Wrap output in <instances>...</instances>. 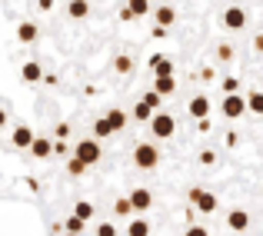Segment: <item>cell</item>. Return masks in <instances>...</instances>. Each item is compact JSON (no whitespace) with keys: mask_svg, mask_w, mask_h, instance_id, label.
I'll use <instances>...</instances> for the list:
<instances>
[{"mask_svg":"<svg viewBox=\"0 0 263 236\" xmlns=\"http://www.w3.org/2000/svg\"><path fill=\"white\" fill-rule=\"evenodd\" d=\"M220 90H223V93H237V90H240V80H237V77H223Z\"/></svg>","mask_w":263,"mask_h":236,"instance_id":"f1b7e54d","label":"cell"},{"mask_svg":"<svg viewBox=\"0 0 263 236\" xmlns=\"http://www.w3.org/2000/svg\"><path fill=\"white\" fill-rule=\"evenodd\" d=\"M107 120H110V127H114V133L127 127V113H123V110H107Z\"/></svg>","mask_w":263,"mask_h":236,"instance_id":"ffe728a7","label":"cell"},{"mask_svg":"<svg viewBox=\"0 0 263 236\" xmlns=\"http://www.w3.org/2000/svg\"><path fill=\"white\" fill-rule=\"evenodd\" d=\"M67 13H70V20H84L90 13V4L87 0H70V4H67Z\"/></svg>","mask_w":263,"mask_h":236,"instance_id":"2e32d148","label":"cell"},{"mask_svg":"<svg viewBox=\"0 0 263 236\" xmlns=\"http://www.w3.org/2000/svg\"><path fill=\"white\" fill-rule=\"evenodd\" d=\"M123 7H127L134 17H147V13H150V0H127Z\"/></svg>","mask_w":263,"mask_h":236,"instance_id":"ac0fdd59","label":"cell"},{"mask_svg":"<svg viewBox=\"0 0 263 236\" xmlns=\"http://www.w3.org/2000/svg\"><path fill=\"white\" fill-rule=\"evenodd\" d=\"M67 236H80V233H67Z\"/></svg>","mask_w":263,"mask_h":236,"instance_id":"f35d334b","label":"cell"},{"mask_svg":"<svg viewBox=\"0 0 263 236\" xmlns=\"http://www.w3.org/2000/svg\"><path fill=\"white\" fill-rule=\"evenodd\" d=\"M97 236H117V226L114 223H100L97 226Z\"/></svg>","mask_w":263,"mask_h":236,"instance_id":"4dcf8cb0","label":"cell"},{"mask_svg":"<svg viewBox=\"0 0 263 236\" xmlns=\"http://www.w3.org/2000/svg\"><path fill=\"white\" fill-rule=\"evenodd\" d=\"M160 100H163V96L157 93V90H147V93H143V103H147L150 110H160Z\"/></svg>","mask_w":263,"mask_h":236,"instance_id":"4316f807","label":"cell"},{"mask_svg":"<svg viewBox=\"0 0 263 236\" xmlns=\"http://www.w3.org/2000/svg\"><path fill=\"white\" fill-rule=\"evenodd\" d=\"M110 133H114V127H110V120H107V116H100V120L93 123V136H97V140H107Z\"/></svg>","mask_w":263,"mask_h":236,"instance_id":"44dd1931","label":"cell"},{"mask_svg":"<svg viewBox=\"0 0 263 236\" xmlns=\"http://www.w3.org/2000/svg\"><path fill=\"white\" fill-rule=\"evenodd\" d=\"M73 217H80V220H93V206H90L87 200H80V203L73 206Z\"/></svg>","mask_w":263,"mask_h":236,"instance_id":"d4e9b609","label":"cell"},{"mask_svg":"<svg viewBox=\"0 0 263 236\" xmlns=\"http://www.w3.org/2000/svg\"><path fill=\"white\" fill-rule=\"evenodd\" d=\"M217 57H220V60H230V57H233V50H230V47H227V44H220V50H217Z\"/></svg>","mask_w":263,"mask_h":236,"instance_id":"836d02e7","label":"cell"},{"mask_svg":"<svg viewBox=\"0 0 263 236\" xmlns=\"http://www.w3.org/2000/svg\"><path fill=\"white\" fill-rule=\"evenodd\" d=\"M190 200H193V206H197L200 213H206V217L217 210V196H213V193H203L200 186H193V190H190Z\"/></svg>","mask_w":263,"mask_h":236,"instance_id":"5b68a950","label":"cell"},{"mask_svg":"<svg viewBox=\"0 0 263 236\" xmlns=\"http://www.w3.org/2000/svg\"><path fill=\"white\" fill-rule=\"evenodd\" d=\"M73 156L84 160L87 166L100 163V140H77V147H73Z\"/></svg>","mask_w":263,"mask_h":236,"instance_id":"3957f363","label":"cell"},{"mask_svg":"<svg viewBox=\"0 0 263 236\" xmlns=\"http://www.w3.org/2000/svg\"><path fill=\"white\" fill-rule=\"evenodd\" d=\"M200 163H217V153H213V150H203V153H200Z\"/></svg>","mask_w":263,"mask_h":236,"instance_id":"1f68e13d","label":"cell"},{"mask_svg":"<svg viewBox=\"0 0 263 236\" xmlns=\"http://www.w3.org/2000/svg\"><path fill=\"white\" fill-rule=\"evenodd\" d=\"M30 153L37 156V160H47L53 153V143L47 140V136H33V143H30Z\"/></svg>","mask_w":263,"mask_h":236,"instance_id":"7c38bea8","label":"cell"},{"mask_svg":"<svg viewBox=\"0 0 263 236\" xmlns=\"http://www.w3.org/2000/svg\"><path fill=\"white\" fill-rule=\"evenodd\" d=\"M150 70H154V77H170V73H174V64H170V57H163V53H154V57H150Z\"/></svg>","mask_w":263,"mask_h":236,"instance_id":"30bf717a","label":"cell"},{"mask_svg":"<svg viewBox=\"0 0 263 236\" xmlns=\"http://www.w3.org/2000/svg\"><path fill=\"white\" fill-rule=\"evenodd\" d=\"M114 213H117V217H130V213H134V206H130V200H127V196H120V200L114 203Z\"/></svg>","mask_w":263,"mask_h":236,"instance_id":"484cf974","label":"cell"},{"mask_svg":"<svg viewBox=\"0 0 263 236\" xmlns=\"http://www.w3.org/2000/svg\"><path fill=\"white\" fill-rule=\"evenodd\" d=\"M33 136H37V133H33V130L27 127V123H20V127H13V133H10V143H13L17 150H30Z\"/></svg>","mask_w":263,"mask_h":236,"instance_id":"52a82bcc","label":"cell"},{"mask_svg":"<svg viewBox=\"0 0 263 236\" xmlns=\"http://www.w3.org/2000/svg\"><path fill=\"white\" fill-rule=\"evenodd\" d=\"M220 113L227 116V120H240V116L247 113V96L240 93H227L223 103H220Z\"/></svg>","mask_w":263,"mask_h":236,"instance_id":"7a4b0ae2","label":"cell"},{"mask_svg":"<svg viewBox=\"0 0 263 236\" xmlns=\"http://www.w3.org/2000/svg\"><path fill=\"white\" fill-rule=\"evenodd\" d=\"M227 226H230L233 233H243L247 226H250V213H247V210H230V217H227Z\"/></svg>","mask_w":263,"mask_h":236,"instance_id":"8fae6325","label":"cell"},{"mask_svg":"<svg viewBox=\"0 0 263 236\" xmlns=\"http://www.w3.org/2000/svg\"><path fill=\"white\" fill-rule=\"evenodd\" d=\"M197 130H200V133H210V120H206V116H200V120H197Z\"/></svg>","mask_w":263,"mask_h":236,"instance_id":"e575fe53","label":"cell"},{"mask_svg":"<svg viewBox=\"0 0 263 236\" xmlns=\"http://www.w3.org/2000/svg\"><path fill=\"white\" fill-rule=\"evenodd\" d=\"M67 170H70L73 176H80V173L87 170V163H84V160H77V156H70V163H67Z\"/></svg>","mask_w":263,"mask_h":236,"instance_id":"f546056e","label":"cell"},{"mask_svg":"<svg viewBox=\"0 0 263 236\" xmlns=\"http://www.w3.org/2000/svg\"><path fill=\"white\" fill-rule=\"evenodd\" d=\"M114 70H117V73H130V70H134V60H130L127 53H120V57L114 60Z\"/></svg>","mask_w":263,"mask_h":236,"instance_id":"cb8c5ba5","label":"cell"},{"mask_svg":"<svg viewBox=\"0 0 263 236\" xmlns=\"http://www.w3.org/2000/svg\"><path fill=\"white\" fill-rule=\"evenodd\" d=\"M186 113L193 116V120H200V116L210 113V100H206V93H197L190 103H186Z\"/></svg>","mask_w":263,"mask_h":236,"instance_id":"9c48e42d","label":"cell"},{"mask_svg":"<svg viewBox=\"0 0 263 236\" xmlns=\"http://www.w3.org/2000/svg\"><path fill=\"white\" fill-rule=\"evenodd\" d=\"M84 226H87V220H80V217H70V220L64 223V230H67V233H80Z\"/></svg>","mask_w":263,"mask_h":236,"instance_id":"83f0119b","label":"cell"},{"mask_svg":"<svg viewBox=\"0 0 263 236\" xmlns=\"http://www.w3.org/2000/svg\"><path fill=\"white\" fill-rule=\"evenodd\" d=\"M130 206H134V210H150V206H154V193H150V190H143V186H137V190L134 193H130Z\"/></svg>","mask_w":263,"mask_h":236,"instance_id":"ba28073f","label":"cell"},{"mask_svg":"<svg viewBox=\"0 0 263 236\" xmlns=\"http://www.w3.org/2000/svg\"><path fill=\"white\" fill-rule=\"evenodd\" d=\"M37 7H40V10L47 13V10H53V0H37Z\"/></svg>","mask_w":263,"mask_h":236,"instance_id":"8d00e7d4","label":"cell"},{"mask_svg":"<svg viewBox=\"0 0 263 236\" xmlns=\"http://www.w3.org/2000/svg\"><path fill=\"white\" fill-rule=\"evenodd\" d=\"M154 17H157V27H170L177 20V10H174V7H157Z\"/></svg>","mask_w":263,"mask_h":236,"instance_id":"e0dca14e","label":"cell"},{"mask_svg":"<svg viewBox=\"0 0 263 236\" xmlns=\"http://www.w3.org/2000/svg\"><path fill=\"white\" fill-rule=\"evenodd\" d=\"M247 110H250V113H263V90H253V93L247 96Z\"/></svg>","mask_w":263,"mask_h":236,"instance_id":"7402d4cb","label":"cell"},{"mask_svg":"<svg viewBox=\"0 0 263 236\" xmlns=\"http://www.w3.org/2000/svg\"><path fill=\"white\" fill-rule=\"evenodd\" d=\"M37 24H30V20H24V24L17 27V37H20V44H33V40H37Z\"/></svg>","mask_w":263,"mask_h":236,"instance_id":"4fadbf2b","label":"cell"},{"mask_svg":"<svg viewBox=\"0 0 263 236\" xmlns=\"http://www.w3.org/2000/svg\"><path fill=\"white\" fill-rule=\"evenodd\" d=\"M127 236H150V223H147V220H130Z\"/></svg>","mask_w":263,"mask_h":236,"instance_id":"d6986e66","label":"cell"},{"mask_svg":"<svg viewBox=\"0 0 263 236\" xmlns=\"http://www.w3.org/2000/svg\"><path fill=\"white\" fill-rule=\"evenodd\" d=\"M130 116H134V120H140V123H147V120H150V116H154V110H150V107H147V103H143V100H140V103H137V107H134V113H130Z\"/></svg>","mask_w":263,"mask_h":236,"instance_id":"603a6c76","label":"cell"},{"mask_svg":"<svg viewBox=\"0 0 263 236\" xmlns=\"http://www.w3.org/2000/svg\"><path fill=\"white\" fill-rule=\"evenodd\" d=\"M154 90L160 96H170L177 90V80H174V73H170V77H154Z\"/></svg>","mask_w":263,"mask_h":236,"instance_id":"5bb4252c","label":"cell"},{"mask_svg":"<svg viewBox=\"0 0 263 236\" xmlns=\"http://www.w3.org/2000/svg\"><path fill=\"white\" fill-rule=\"evenodd\" d=\"M223 27L227 30H243L247 27V10L243 7H227L223 10Z\"/></svg>","mask_w":263,"mask_h":236,"instance_id":"8992f818","label":"cell"},{"mask_svg":"<svg viewBox=\"0 0 263 236\" xmlns=\"http://www.w3.org/2000/svg\"><path fill=\"white\" fill-rule=\"evenodd\" d=\"M134 163L140 166V170H154V166L160 163V153H157L154 143H140V147L134 150Z\"/></svg>","mask_w":263,"mask_h":236,"instance_id":"277c9868","label":"cell"},{"mask_svg":"<svg viewBox=\"0 0 263 236\" xmlns=\"http://www.w3.org/2000/svg\"><path fill=\"white\" fill-rule=\"evenodd\" d=\"M150 136L154 140H170V136L177 133V120L170 113H160V110H154V116H150Z\"/></svg>","mask_w":263,"mask_h":236,"instance_id":"6da1fadb","label":"cell"},{"mask_svg":"<svg viewBox=\"0 0 263 236\" xmlns=\"http://www.w3.org/2000/svg\"><path fill=\"white\" fill-rule=\"evenodd\" d=\"M20 77H24L27 83H37L40 77H44V70H40V64H37V60H27V64H24V70H20Z\"/></svg>","mask_w":263,"mask_h":236,"instance_id":"9a60e30c","label":"cell"},{"mask_svg":"<svg viewBox=\"0 0 263 236\" xmlns=\"http://www.w3.org/2000/svg\"><path fill=\"white\" fill-rule=\"evenodd\" d=\"M7 127V113H4V110H0V130H4Z\"/></svg>","mask_w":263,"mask_h":236,"instance_id":"74e56055","label":"cell"},{"mask_svg":"<svg viewBox=\"0 0 263 236\" xmlns=\"http://www.w3.org/2000/svg\"><path fill=\"white\" fill-rule=\"evenodd\" d=\"M183 236H210V233H206V226H190Z\"/></svg>","mask_w":263,"mask_h":236,"instance_id":"d6a6232c","label":"cell"},{"mask_svg":"<svg viewBox=\"0 0 263 236\" xmlns=\"http://www.w3.org/2000/svg\"><path fill=\"white\" fill-rule=\"evenodd\" d=\"M253 50L263 53V33H257V37H253Z\"/></svg>","mask_w":263,"mask_h":236,"instance_id":"d590c367","label":"cell"}]
</instances>
